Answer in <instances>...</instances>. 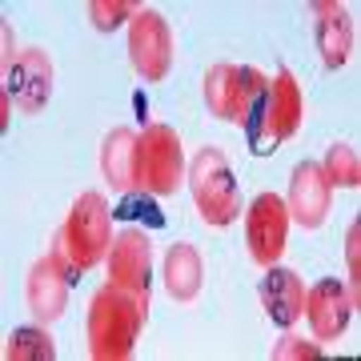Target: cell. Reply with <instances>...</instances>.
<instances>
[{"instance_id": "1", "label": "cell", "mask_w": 361, "mask_h": 361, "mask_svg": "<svg viewBox=\"0 0 361 361\" xmlns=\"http://www.w3.org/2000/svg\"><path fill=\"white\" fill-rule=\"evenodd\" d=\"M145 305L129 289L121 285H104L92 297V310H89V353L97 361H121L129 357L133 345H137V334L145 325Z\"/></svg>"}, {"instance_id": "2", "label": "cell", "mask_w": 361, "mask_h": 361, "mask_svg": "<svg viewBox=\"0 0 361 361\" xmlns=\"http://www.w3.org/2000/svg\"><path fill=\"white\" fill-rule=\"evenodd\" d=\"M301 125V89L289 68H277V77L265 85L253 109L245 116V141L253 157L273 153L281 141H289Z\"/></svg>"}, {"instance_id": "3", "label": "cell", "mask_w": 361, "mask_h": 361, "mask_svg": "<svg viewBox=\"0 0 361 361\" xmlns=\"http://www.w3.org/2000/svg\"><path fill=\"white\" fill-rule=\"evenodd\" d=\"M56 241H61V249L68 253V261H73L80 273L92 269V265L104 257V249L113 245V209L104 205V197L101 193L77 197L68 221L61 225V233H56Z\"/></svg>"}, {"instance_id": "4", "label": "cell", "mask_w": 361, "mask_h": 361, "mask_svg": "<svg viewBox=\"0 0 361 361\" xmlns=\"http://www.w3.org/2000/svg\"><path fill=\"white\" fill-rule=\"evenodd\" d=\"M189 189H193V201L201 209V217L209 225H233L237 213H241V193H237V180H233V169L225 161L221 149H201L189 165Z\"/></svg>"}, {"instance_id": "5", "label": "cell", "mask_w": 361, "mask_h": 361, "mask_svg": "<svg viewBox=\"0 0 361 361\" xmlns=\"http://www.w3.org/2000/svg\"><path fill=\"white\" fill-rule=\"evenodd\" d=\"M185 177V153L180 137L169 125H149L137 137V161H133V185L145 193H173Z\"/></svg>"}, {"instance_id": "6", "label": "cell", "mask_w": 361, "mask_h": 361, "mask_svg": "<svg viewBox=\"0 0 361 361\" xmlns=\"http://www.w3.org/2000/svg\"><path fill=\"white\" fill-rule=\"evenodd\" d=\"M80 277V269L68 261V253L61 249V241L52 237L49 257H40L28 273V310L37 313V322H56L68 305V285Z\"/></svg>"}, {"instance_id": "7", "label": "cell", "mask_w": 361, "mask_h": 361, "mask_svg": "<svg viewBox=\"0 0 361 361\" xmlns=\"http://www.w3.org/2000/svg\"><path fill=\"white\" fill-rule=\"evenodd\" d=\"M269 80L261 77L257 68H237V65H217L209 68L205 77V101H209V113L221 116V121H233V125H245L249 109L265 92Z\"/></svg>"}, {"instance_id": "8", "label": "cell", "mask_w": 361, "mask_h": 361, "mask_svg": "<svg viewBox=\"0 0 361 361\" xmlns=\"http://www.w3.org/2000/svg\"><path fill=\"white\" fill-rule=\"evenodd\" d=\"M109 277H113V285L129 289L149 313V301H153V245L141 229H125L109 245Z\"/></svg>"}, {"instance_id": "9", "label": "cell", "mask_w": 361, "mask_h": 361, "mask_svg": "<svg viewBox=\"0 0 361 361\" xmlns=\"http://www.w3.org/2000/svg\"><path fill=\"white\" fill-rule=\"evenodd\" d=\"M129 52L133 65L145 80H161L173 65V37H169L165 16L153 13V8H141V13L129 20Z\"/></svg>"}, {"instance_id": "10", "label": "cell", "mask_w": 361, "mask_h": 361, "mask_svg": "<svg viewBox=\"0 0 361 361\" xmlns=\"http://www.w3.org/2000/svg\"><path fill=\"white\" fill-rule=\"evenodd\" d=\"M285 233H289V209L281 197L261 193L249 205L245 217V237H249V253L257 265H277V257L285 253Z\"/></svg>"}, {"instance_id": "11", "label": "cell", "mask_w": 361, "mask_h": 361, "mask_svg": "<svg viewBox=\"0 0 361 361\" xmlns=\"http://www.w3.org/2000/svg\"><path fill=\"white\" fill-rule=\"evenodd\" d=\"M4 80H8L4 92L13 97L16 109H20L25 116H37L40 109L52 101V61L40 49H25V52H20Z\"/></svg>"}, {"instance_id": "12", "label": "cell", "mask_w": 361, "mask_h": 361, "mask_svg": "<svg viewBox=\"0 0 361 361\" xmlns=\"http://www.w3.org/2000/svg\"><path fill=\"white\" fill-rule=\"evenodd\" d=\"M329 180H325L322 165H313V161H301V165L293 169V180H289V201H285V209H289V217L297 221V225H305V229H317L325 221V213H329Z\"/></svg>"}, {"instance_id": "13", "label": "cell", "mask_w": 361, "mask_h": 361, "mask_svg": "<svg viewBox=\"0 0 361 361\" xmlns=\"http://www.w3.org/2000/svg\"><path fill=\"white\" fill-rule=\"evenodd\" d=\"M301 313H310V325H313V334H317V341H334V337L345 334V325L349 317H353V301H349V289L341 281H317L305 293V310Z\"/></svg>"}, {"instance_id": "14", "label": "cell", "mask_w": 361, "mask_h": 361, "mask_svg": "<svg viewBox=\"0 0 361 361\" xmlns=\"http://www.w3.org/2000/svg\"><path fill=\"white\" fill-rule=\"evenodd\" d=\"M261 305H265L273 325L293 329L301 310H305V285H301V277H297L293 269L269 265V273L261 277Z\"/></svg>"}, {"instance_id": "15", "label": "cell", "mask_w": 361, "mask_h": 361, "mask_svg": "<svg viewBox=\"0 0 361 361\" xmlns=\"http://www.w3.org/2000/svg\"><path fill=\"white\" fill-rule=\"evenodd\" d=\"M313 16V37H317V49H322L325 68H341L349 61V44H353V20L341 4H310Z\"/></svg>"}, {"instance_id": "16", "label": "cell", "mask_w": 361, "mask_h": 361, "mask_svg": "<svg viewBox=\"0 0 361 361\" xmlns=\"http://www.w3.org/2000/svg\"><path fill=\"white\" fill-rule=\"evenodd\" d=\"M201 253H197L189 241H177V245L169 249L165 257V285L169 293L177 297V301H193L201 293Z\"/></svg>"}, {"instance_id": "17", "label": "cell", "mask_w": 361, "mask_h": 361, "mask_svg": "<svg viewBox=\"0 0 361 361\" xmlns=\"http://www.w3.org/2000/svg\"><path fill=\"white\" fill-rule=\"evenodd\" d=\"M133 161H137V133L113 129L104 137L101 169H104V177H109V185L121 189V193H129V185H133Z\"/></svg>"}, {"instance_id": "18", "label": "cell", "mask_w": 361, "mask_h": 361, "mask_svg": "<svg viewBox=\"0 0 361 361\" xmlns=\"http://www.w3.org/2000/svg\"><path fill=\"white\" fill-rule=\"evenodd\" d=\"M8 361H52L56 357V345L52 337L40 329V325H20L13 337H8V349H4Z\"/></svg>"}, {"instance_id": "19", "label": "cell", "mask_w": 361, "mask_h": 361, "mask_svg": "<svg viewBox=\"0 0 361 361\" xmlns=\"http://www.w3.org/2000/svg\"><path fill=\"white\" fill-rule=\"evenodd\" d=\"M322 173H325V180H329V185H341V189H357V185H361L357 153H353L349 145H334V149H329Z\"/></svg>"}, {"instance_id": "20", "label": "cell", "mask_w": 361, "mask_h": 361, "mask_svg": "<svg viewBox=\"0 0 361 361\" xmlns=\"http://www.w3.org/2000/svg\"><path fill=\"white\" fill-rule=\"evenodd\" d=\"M116 217L121 221H149V229H161V225H165L161 205H157L153 193H145V189L121 197V201H116Z\"/></svg>"}, {"instance_id": "21", "label": "cell", "mask_w": 361, "mask_h": 361, "mask_svg": "<svg viewBox=\"0 0 361 361\" xmlns=\"http://www.w3.org/2000/svg\"><path fill=\"white\" fill-rule=\"evenodd\" d=\"M141 8H133L129 0H92L89 4V16H92V25L101 28V32H113L116 25H125L129 16H137Z\"/></svg>"}, {"instance_id": "22", "label": "cell", "mask_w": 361, "mask_h": 361, "mask_svg": "<svg viewBox=\"0 0 361 361\" xmlns=\"http://www.w3.org/2000/svg\"><path fill=\"white\" fill-rule=\"evenodd\" d=\"M289 357H297V361H310V357H322V345H313V341H305V337H281L277 345H273V361H289Z\"/></svg>"}, {"instance_id": "23", "label": "cell", "mask_w": 361, "mask_h": 361, "mask_svg": "<svg viewBox=\"0 0 361 361\" xmlns=\"http://www.w3.org/2000/svg\"><path fill=\"white\" fill-rule=\"evenodd\" d=\"M361 225H353L345 237V257H349V277H353V305H357V273H361Z\"/></svg>"}]
</instances>
